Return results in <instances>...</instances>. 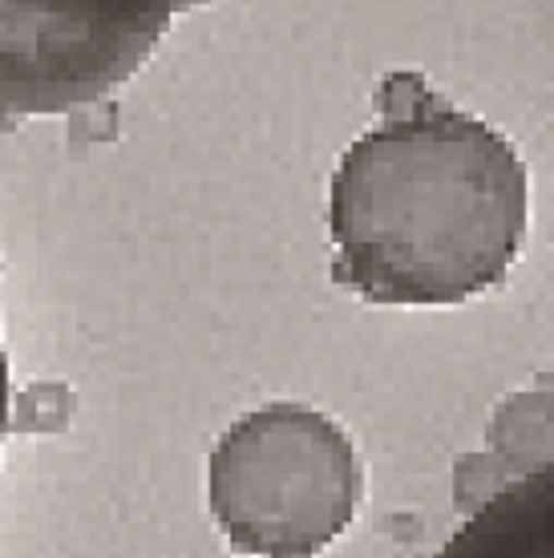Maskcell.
<instances>
[{"label": "cell", "instance_id": "3957f363", "mask_svg": "<svg viewBox=\"0 0 554 558\" xmlns=\"http://www.w3.org/2000/svg\"><path fill=\"white\" fill-rule=\"evenodd\" d=\"M433 558H554V458L485 498Z\"/></svg>", "mask_w": 554, "mask_h": 558}, {"label": "cell", "instance_id": "7a4b0ae2", "mask_svg": "<svg viewBox=\"0 0 554 558\" xmlns=\"http://www.w3.org/2000/svg\"><path fill=\"white\" fill-rule=\"evenodd\" d=\"M361 489L340 421L296 401L243 413L207 461L210 518L243 558H320L352 526Z\"/></svg>", "mask_w": 554, "mask_h": 558}, {"label": "cell", "instance_id": "5b68a950", "mask_svg": "<svg viewBox=\"0 0 554 558\" xmlns=\"http://www.w3.org/2000/svg\"><path fill=\"white\" fill-rule=\"evenodd\" d=\"M4 425H9V356L0 344V437H4Z\"/></svg>", "mask_w": 554, "mask_h": 558}, {"label": "cell", "instance_id": "6da1fadb", "mask_svg": "<svg viewBox=\"0 0 554 558\" xmlns=\"http://www.w3.org/2000/svg\"><path fill=\"white\" fill-rule=\"evenodd\" d=\"M530 223L527 162L417 73L376 89V126L333 170V279L369 304H466L498 288Z\"/></svg>", "mask_w": 554, "mask_h": 558}, {"label": "cell", "instance_id": "277c9868", "mask_svg": "<svg viewBox=\"0 0 554 558\" xmlns=\"http://www.w3.org/2000/svg\"><path fill=\"white\" fill-rule=\"evenodd\" d=\"M33 9H45L53 16H70L85 25L122 28V33H138L146 41H162L174 13L210 4V0H25Z\"/></svg>", "mask_w": 554, "mask_h": 558}]
</instances>
